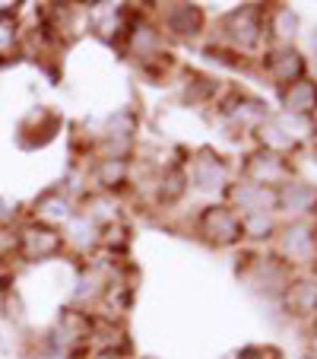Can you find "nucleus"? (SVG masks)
Returning a JSON list of instances; mask_svg holds the SVG:
<instances>
[{"label":"nucleus","instance_id":"f257e3e1","mask_svg":"<svg viewBox=\"0 0 317 359\" xmlns=\"http://www.w3.org/2000/svg\"><path fill=\"white\" fill-rule=\"evenodd\" d=\"M26 245H29V251H38V255H45V251H55V245H57V238L51 236V232H35V229H29L26 232Z\"/></svg>","mask_w":317,"mask_h":359},{"label":"nucleus","instance_id":"f03ea898","mask_svg":"<svg viewBox=\"0 0 317 359\" xmlns=\"http://www.w3.org/2000/svg\"><path fill=\"white\" fill-rule=\"evenodd\" d=\"M10 39H13V35H10V26L7 22H0V48H7Z\"/></svg>","mask_w":317,"mask_h":359}]
</instances>
